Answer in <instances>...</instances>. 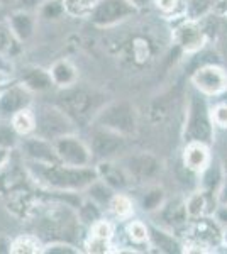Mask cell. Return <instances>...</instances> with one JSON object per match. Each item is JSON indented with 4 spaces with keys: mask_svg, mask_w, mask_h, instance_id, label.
Wrapping results in <instances>:
<instances>
[{
    "mask_svg": "<svg viewBox=\"0 0 227 254\" xmlns=\"http://www.w3.org/2000/svg\"><path fill=\"white\" fill-rule=\"evenodd\" d=\"M150 227V244L156 249L158 253H166V254H176L183 253V246L178 243L173 232L170 229L158 227V225H148Z\"/></svg>",
    "mask_w": 227,
    "mask_h": 254,
    "instance_id": "24",
    "label": "cell"
},
{
    "mask_svg": "<svg viewBox=\"0 0 227 254\" xmlns=\"http://www.w3.org/2000/svg\"><path fill=\"white\" fill-rule=\"evenodd\" d=\"M36 130L34 134L48 141L76 132V124L56 104H41L34 110Z\"/></svg>",
    "mask_w": 227,
    "mask_h": 254,
    "instance_id": "6",
    "label": "cell"
},
{
    "mask_svg": "<svg viewBox=\"0 0 227 254\" xmlns=\"http://www.w3.org/2000/svg\"><path fill=\"white\" fill-rule=\"evenodd\" d=\"M9 121H10L12 127H14V130L19 134V137H26V136L34 134L36 117H34V110H31L29 107L15 112Z\"/></svg>",
    "mask_w": 227,
    "mask_h": 254,
    "instance_id": "30",
    "label": "cell"
},
{
    "mask_svg": "<svg viewBox=\"0 0 227 254\" xmlns=\"http://www.w3.org/2000/svg\"><path fill=\"white\" fill-rule=\"evenodd\" d=\"M27 173L44 188L53 191H81L95 180H98L97 168L70 166L56 163H31L26 161Z\"/></svg>",
    "mask_w": 227,
    "mask_h": 254,
    "instance_id": "1",
    "label": "cell"
},
{
    "mask_svg": "<svg viewBox=\"0 0 227 254\" xmlns=\"http://www.w3.org/2000/svg\"><path fill=\"white\" fill-rule=\"evenodd\" d=\"M7 87H9L7 83H5V85H2V87H0V93H2V90H3V88H7Z\"/></svg>",
    "mask_w": 227,
    "mask_h": 254,
    "instance_id": "55",
    "label": "cell"
},
{
    "mask_svg": "<svg viewBox=\"0 0 227 254\" xmlns=\"http://www.w3.org/2000/svg\"><path fill=\"white\" fill-rule=\"evenodd\" d=\"M20 44L22 43L14 36L7 20L0 22V55L5 56V58H12L20 51Z\"/></svg>",
    "mask_w": 227,
    "mask_h": 254,
    "instance_id": "31",
    "label": "cell"
},
{
    "mask_svg": "<svg viewBox=\"0 0 227 254\" xmlns=\"http://www.w3.org/2000/svg\"><path fill=\"white\" fill-rule=\"evenodd\" d=\"M127 236L134 244L150 243V227L141 220H133L127 225Z\"/></svg>",
    "mask_w": 227,
    "mask_h": 254,
    "instance_id": "39",
    "label": "cell"
},
{
    "mask_svg": "<svg viewBox=\"0 0 227 254\" xmlns=\"http://www.w3.org/2000/svg\"><path fill=\"white\" fill-rule=\"evenodd\" d=\"M173 43L183 53H199L209 43V39L199 20L185 17L173 29Z\"/></svg>",
    "mask_w": 227,
    "mask_h": 254,
    "instance_id": "13",
    "label": "cell"
},
{
    "mask_svg": "<svg viewBox=\"0 0 227 254\" xmlns=\"http://www.w3.org/2000/svg\"><path fill=\"white\" fill-rule=\"evenodd\" d=\"M210 146L204 142H185L183 149V166L185 170L192 173H202L209 163L212 161L210 158Z\"/></svg>",
    "mask_w": 227,
    "mask_h": 254,
    "instance_id": "22",
    "label": "cell"
},
{
    "mask_svg": "<svg viewBox=\"0 0 227 254\" xmlns=\"http://www.w3.org/2000/svg\"><path fill=\"white\" fill-rule=\"evenodd\" d=\"M126 139L127 137L110 129H105V127L92 126L88 146L92 149L93 159L107 161V159H114L115 156H119V153H122L126 147Z\"/></svg>",
    "mask_w": 227,
    "mask_h": 254,
    "instance_id": "12",
    "label": "cell"
},
{
    "mask_svg": "<svg viewBox=\"0 0 227 254\" xmlns=\"http://www.w3.org/2000/svg\"><path fill=\"white\" fill-rule=\"evenodd\" d=\"M114 236V227L109 220H97L90 225V236L86 239V251L105 254L110 253V241Z\"/></svg>",
    "mask_w": 227,
    "mask_h": 254,
    "instance_id": "19",
    "label": "cell"
},
{
    "mask_svg": "<svg viewBox=\"0 0 227 254\" xmlns=\"http://www.w3.org/2000/svg\"><path fill=\"white\" fill-rule=\"evenodd\" d=\"M133 2L136 3V5L139 7V9H141V7L144 5V3H148V2H150V0H133Z\"/></svg>",
    "mask_w": 227,
    "mask_h": 254,
    "instance_id": "52",
    "label": "cell"
},
{
    "mask_svg": "<svg viewBox=\"0 0 227 254\" xmlns=\"http://www.w3.org/2000/svg\"><path fill=\"white\" fill-rule=\"evenodd\" d=\"M187 236L188 243L183 246V251L197 248V253H205L214 251L219 246H224V227L216 219L205 215L192 219V222L187 224Z\"/></svg>",
    "mask_w": 227,
    "mask_h": 254,
    "instance_id": "7",
    "label": "cell"
},
{
    "mask_svg": "<svg viewBox=\"0 0 227 254\" xmlns=\"http://www.w3.org/2000/svg\"><path fill=\"white\" fill-rule=\"evenodd\" d=\"M202 180H200V185H202V190L205 191L207 195H217V190L221 187L222 180L226 176V171H224V165L221 163H209V166L202 171ZM217 203V200H216Z\"/></svg>",
    "mask_w": 227,
    "mask_h": 254,
    "instance_id": "27",
    "label": "cell"
},
{
    "mask_svg": "<svg viewBox=\"0 0 227 254\" xmlns=\"http://www.w3.org/2000/svg\"><path fill=\"white\" fill-rule=\"evenodd\" d=\"M43 239L36 234H22L12 239L10 254H39L43 253Z\"/></svg>",
    "mask_w": 227,
    "mask_h": 254,
    "instance_id": "29",
    "label": "cell"
},
{
    "mask_svg": "<svg viewBox=\"0 0 227 254\" xmlns=\"http://www.w3.org/2000/svg\"><path fill=\"white\" fill-rule=\"evenodd\" d=\"M19 83L22 85V87H26L31 93L49 92V90L55 87L49 69H44V68H39V66L24 68L22 73H20Z\"/></svg>",
    "mask_w": 227,
    "mask_h": 254,
    "instance_id": "23",
    "label": "cell"
},
{
    "mask_svg": "<svg viewBox=\"0 0 227 254\" xmlns=\"http://www.w3.org/2000/svg\"><path fill=\"white\" fill-rule=\"evenodd\" d=\"M15 2H17V0H0V3H2V5H5V7L15 5Z\"/></svg>",
    "mask_w": 227,
    "mask_h": 254,
    "instance_id": "51",
    "label": "cell"
},
{
    "mask_svg": "<svg viewBox=\"0 0 227 254\" xmlns=\"http://www.w3.org/2000/svg\"><path fill=\"white\" fill-rule=\"evenodd\" d=\"M161 14L170 15L173 12H176V9L180 7V0H152Z\"/></svg>",
    "mask_w": 227,
    "mask_h": 254,
    "instance_id": "43",
    "label": "cell"
},
{
    "mask_svg": "<svg viewBox=\"0 0 227 254\" xmlns=\"http://www.w3.org/2000/svg\"><path fill=\"white\" fill-rule=\"evenodd\" d=\"M20 151L26 161L31 163H56L58 154L53 146V141H48L44 137H39L36 134L26 136L20 142Z\"/></svg>",
    "mask_w": 227,
    "mask_h": 254,
    "instance_id": "15",
    "label": "cell"
},
{
    "mask_svg": "<svg viewBox=\"0 0 227 254\" xmlns=\"http://www.w3.org/2000/svg\"><path fill=\"white\" fill-rule=\"evenodd\" d=\"M222 165H224V171H226V175H227V159H226L224 163H222Z\"/></svg>",
    "mask_w": 227,
    "mask_h": 254,
    "instance_id": "54",
    "label": "cell"
},
{
    "mask_svg": "<svg viewBox=\"0 0 227 254\" xmlns=\"http://www.w3.org/2000/svg\"><path fill=\"white\" fill-rule=\"evenodd\" d=\"M166 202V191H164L163 187L159 185H148L144 193L141 195V200H139V205L146 214H156L163 203Z\"/></svg>",
    "mask_w": 227,
    "mask_h": 254,
    "instance_id": "28",
    "label": "cell"
},
{
    "mask_svg": "<svg viewBox=\"0 0 227 254\" xmlns=\"http://www.w3.org/2000/svg\"><path fill=\"white\" fill-rule=\"evenodd\" d=\"M65 7V14L70 17L81 19V17H88L92 14V10L95 9L98 0H61Z\"/></svg>",
    "mask_w": 227,
    "mask_h": 254,
    "instance_id": "34",
    "label": "cell"
},
{
    "mask_svg": "<svg viewBox=\"0 0 227 254\" xmlns=\"http://www.w3.org/2000/svg\"><path fill=\"white\" fill-rule=\"evenodd\" d=\"M193 88L204 93L205 97L221 95L227 90V73L217 63H205L193 69L190 76Z\"/></svg>",
    "mask_w": 227,
    "mask_h": 254,
    "instance_id": "11",
    "label": "cell"
},
{
    "mask_svg": "<svg viewBox=\"0 0 227 254\" xmlns=\"http://www.w3.org/2000/svg\"><path fill=\"white\" fill-rule=\"evenodd\" d=\"M98 178L104 180V182L110 188H114L115 191H124L127 187L133 183V178L129 176L121 163H114L112 159H107V161H100V165L97 168Z\"/></svg>",
    "mask_w": 227,
    "mask_h": 254,
    "instance_id": "21",
    "label": "cell"
},
{
    "mask_svg": "<svg viewBox=\"0 0 227 254\" xmlns=\"http://www.w3.org/2000/svg\"><path fill=\"white\" fill-rule=\"evenodd\" d=\"M10 246H12V239H10V237L0 234V254L10 253Z\"/></svg>",
    "mask_w": 227,
    "mask_h": 254,
    "instance_id": "48",
    "label": "cell"
},
{
    "mask_svg": "<svg viewBox=\"0 0 227 254\" xmlns=\"http://www.w3.org/2000/svg\"><path fill=\"white\" fill-rule=\"evenodd\" d=\"M2 85H5V83H0V87H2Z\"/></svg>",
    "mask_w": 227,
    "mask_h": 254,
    "instance_id": "56",
    "label": "cell"
},
{
    "mask_svg": "<svg viewBox=\"0 0 227 254\" xmlns=\"http://www.w3.org/2000/svg\"><path fill=\"white\" fill-rule=\"evenodd\" d=\"M55 104L72 119L75 124H83L86 121H93L95 114L100 110L98 95L92 90L80 88L76 85L68 88H61L56 95Z\"/></svg>",
    "mask_w": 227,
    "mask_h": 254,
    "instance_id": "4",
    "label": "cell"
},
{
    "mask_svg": "<svg viewBox=\"0 0 227 254\" xmlns=\"http://www.w3.org/2000/svg\"><path fill=\"white\" fill-rule=\"evenodd\" d=\"M38 19H43V20H58L61 19L65 14V7H63V2L61 0H43V3L38 7Z\"/></svg>",
    "mask_w": 227,
    "mask_h": 254,
    "instance_id": "37",
    "label": "cell"
},
{
    "mask_svg": "<svg viewBox=\"0 0 227 254\" xmlns=\"http://www.w3.org/2000/svg\"><path fill=\"white\" fill-rule=\"evenodd\" d=\"M216 200H217V205H227V175L222 180L221 187H219Z\"/></svg>",
    "mask_w": 227,
    "mask_h": 254,
    "instance_id": "46",
    "label": "cell"
},
{
    "mask_svg": "<svg viewBox=\"0 0 227 254\" xmlns=\"http://www.w3.org/2000/svg\"><path fill=\"white\" fill-rule=\"evenodd\" d=\"M214 134H216V124L212 121V109L204 93L193 88L188 93L187 109H185V142H204L210 146L214 142Z\"/></svg>",
    "mask_w": 227,
    "mask_h": 254,
    "instance_id": "3",
    "label": "cell"
},
{
    "mask_svg": "<svg viewBox=\"0 0 227 254\" xmlns=\"http://www.w3.org/2000/svg\"><path fill=\"white\" fill-rule=\"evenodd\" d=\"M183 7L188 19L199 20L212 10V0H183Z\"/></svg>",
    "mask_w": 227,
    "mask_h": 254,
    "instance_id": "38",
    "label": "cell"
},
{
    "mask_svg": "<svg viewBox=\"0 0 227 254\" xmlns=\"http://www.w3.org/2000/svg\"><path fill=\"white\" fill-rule=\"evenodd\" d=\"M156 214H158L159 220H161L159 222L161 227L170 229V231L187 227V224L190 220L185 200H181V198L166 200V202L163 203V207H161Z\"/></svg>",
    "mask_w": 227,
    "mask_h": 254,
    "instance_id": "17",
    "label": "cell"
},
{
    "mask_svg": "<svg viewBox=\"0 0 227 254\" xmlns=\"http://www.w3.org/2000/svg\"><path fill=\"white\" fill-rule=\"evenodd\" d=\"M119 49L122 53V58H126L134 66L146 64L152 58V53H154L151 46V41L143 38V36H134L133 39L122 43V46Z\"/></svg>",
    "mask_w": 227,
    "mask_h": 254,
    "instance_id": "20",
    "label": "cell"
},
{
    "mask_svg": "<svg viewBox=\"0 0 227 254\" xmlns=\"http://www.w3.org/2000/svg\"><path fill=\"white\" fill-rule=\"evenodd\" d=\"M32 93L20 83L9 85L0 93V121H9L15 112L27 109L31 105Z\"/></svg>",
    "mask_w": 227,
    "mask_h": 254,
    "instance_id": "14",
    "label": "cell"
},
{
    "mask_svg": "<svg viewBox=\"0 0 227 254\" xmlns=\"http://www.w3.org/2000/svg\"><path fill=\"white\" fill-rule=\"evenodd\" d=\"M185 205H187V212L190 220L192 219H199L207 214V207H209V195L204 190H197L193 193L188 195V198L185 200Z\"/></svg>",
    "mask_w": 227,
    "mask_h": 254,
    "instance_id": "33",
    "label": "cell"
},
{
    "mask_svg": "<svg viewBox=\"0 0 227 254\" xmlns=\"http://www.w3.org/2000/svg\"><path fill=\"white\" fill-rule=\"evenodd\" d=\"M49 73H51V78L55 87L58 88H68L76 85L78 81V69L75 64L70 60H58L51 64L49 68Z\"/></svg>",
    "mask_w": 227,
    "mask_h": 254,
    "instance_id": "25",
    "label": "cell"
},
{
    "mask_svg": "<svg viewBox=\"0 0 227 254\" xmlns=\"http://www.w3.org/2000/svg\"><path fill=\"white\" fill-rule=\"evenodd\" d=\"M31 219L36 220V232L41 239L53 241H68L72 243L75 234L80 231V219L75 207L67 202H56L49 205H41Z\"/></svg>",
    "mask_w": 227,
    "mask_h": 254,
    "instance_id": "2",
    "label": "cell"
},
{
    "mask_svg": "<svg viewBox=\"0 0 227 254\" xmlns=\"http://www.w3.org/2000/svg\"><path fill=\"white\" fill-rule=\"evenodd\" d=\"M44 254H80L81 249L76 244L68 243V241H53V243L44 244Z\"/></svg>",
    "mask_w": 227,
    "mask_h": 254,
    "instance_id": "41",
    "label": "cell"
},
{
    "mask_svg": "<svg viewBox=\"0 0 227 254\" xmlns=\"http://www.w3.org/2000/svg\"><path fill=\"white\" fill-rule=\"evenodd\" d=\"M214 219L224 229H227V205H217L214 208Z\"/></svg>",
    "mask_w": 227,
    "mask_h": 254,
    "instance_id": "45",
    "label": "cell"
},
{
    "mask_svg": "<svg viewBox=\"0 0 227 254\" xmlns=\"http://www.w3.org/2000/svg\"><path fill=\"white\" fill-rule=\"evenodd\" d=\"M109 210L112 212L115 217H119V219H127V217L134 212L133 200L126 193H122V191H117V193H114L112 200H110Z\"/></svg>",
    "mask_w": 227,
    "mask_h": 254,
    "instance_id": "36",
    "label": "cell"
},
{
    "mask_svg": "<svg viewBox=\"0 0 227 254\" xmlns=\"http://www.w3.org/2000/svg\"><path fill=\"white\" fill-rule=\"evenodd\" d=\"M212 14L227 19V0H212Z\"/></svg>",
    "mask_w": 227,
    "mask_h": 254,
    "instance_id": "44",
    "label": "cell"
},
{
    "mask_svg": "<svg viewBox=\"0 0 227 254\" xmlns=\"http://www.w3.org/2000/svg\"><path fill=\"white\" fill-rule=\"evenodd\" d=\"M7 10H5V5H2V3H0V22H5L7 20Z\"/></svg>",
    "mask_w": 227,
    "mask_h": 254,
    "instance_id": "50",
    "label": "cell"
},
{
    "mask_svg": "<svg viewBox=\"0 0 227 254\" xmlns=\"http://www.w3.org/2000/svg\"><path fill=\"white\" fill-rule=\"evenodd\" d=\"M212 121L216 127H227V104H217L212 109Z\"/></svg>",
    "mask_w": 227,
    "mask_h": 254,
    "instance_id": "42",
    "label": "cell"
},
{
    "mask_svg": "<svg viewBox=\"0 0 227 254\" xmlns=\"http://www.w3.org/2000/svg\"><path fill=\"white\" fill-rule=\"evenodd\" d=\"M173 105H175V98L170 93H161L152 98L150 104V114H148L151 124H161L166 121L173 112Z\"/></svg>",
    "mask_w": 227,
    "mask_h": 254,
    "instance_id": "26",
    "label": "cell"
},
{
    "mask_svg": "<svg viewBox=\"0 0 227 254\" xmlns=\"http://www.w3.org/2000/svg\"><path fill=\"white\" fill-rule=\"evenodd\" d=\"M19 144V134L14 130L10 121H3L0 122V147H9L14 149Z\"/></svg>",
    "mask_w": 227,
    "mask_h": 254,
    "instance_id": "40",
    "label": "cell"
},
{
    "mask_svg": "<svg viewBox=\"0 0 227 254\" xmlns=\"http://www.w3.org/2000/svg\"><path fill=\"white\" fill-rule=\"evenodd\" d=\"M10 151L9 147H0V170H2L3 166L9 165L10 161Z\"/></svg>",
    "mask_w": 227,
    "mask_h": 254,
    "instance_id": "47",
    "label": "cell"
},
{
    "mask_svg": "<svg viewBox=\"0 0 227 254\" xmlns=\"http://www.w3.org/2000/svg\"><path fill=\"white\" fill-rule=\"evenodd\" d=\"M124 170L129 173L133 182L138 183H151L161 175L163 171V161L156 156V154L150 153V151H141L136 154H127L121 161Z\"/></svg>",
    "mask_w": 227,
    "mask_h": 254,
    "instance_id": "9",
    "label": "cell"
},
{
    "mask_svg": "<svg viewBox=\"0 0 227 254\" xmlns=\"http://www.w3.org/2000/svg\"><path fill=\"white\" fill-rule=\"evenodd\" d=\"M76 212H78L80 222H83L86 225H92L97 222V220L102 219V207L98 205V203H95L93 200H90L88 196H86L83 202H80Z\"/></svg>",
    "mask_w": 227,
    "mask_h": 254,
    "instance_id": "35",
    "label": "cell"
},
{
    "mask_svg": "<svg viewBox=\"0 0 227 254\" xmlns=\"http://www.w3.org/2000/svg\"><path fill=\"white\" fill-rule=\"evenodd\" d=\"M86 191V196H88L90 200H93L95 203H98L100 207H109L110 200H112V196L115 193L114 188H110L104 180H95L92 185H88L85 188Z\"/></svg>",
    "mask_w": 227,
    "mask_h": 254,
    "instance_id": "32",
    "label": "cell"
},
{
    "mask_svg": "<svg viewBox=\"0 0 227 254\" xmlns=\"http://www.w3.org/2000/svg\"><path fill=\"white\" fill-rule=\"evenodd\" d=\"M39 207L38 196L27 190L26 187H19L7 193V208L19 219H31Z\"/></svg>",
    "mask_w": 227,
    "mask_h": 254,
    "instance_id": "16",
    "label": "cell"
},
{
    "mask_svg": "<svg viewBox=\"0 0 227 254\" xmlns=\"http://www.w3.org/2000/svg\"><path fill=\"white\" fill-rule=\"evenodd\" d=\"M92 124L110 129L124 137H133L138 132V110L127 100L110 102L95 114Z\"/></svg>",
    "mask_w": 227,
    "mask_h": 254,
    "instance_id": "5",
    "label": "cell"
},
{
    "mask_svg": "<svg viewBox=\"0 0 227 254\" xmlns=\"http://www.w3.org/2000/svg\"><path fill=\"white\" fill-rule=\"evenodd\" d=\"M224 246L227 248V229H224Z\"/></svg>",
    "mask_w": 227,
    "mask_h": 254,
    "instance_id": "53",
    "label": "cell"
},
{
    "mask_svg": "<svg viewBox=\"0 0 227 254\" xmlns=\"http://www.w3.org/2000/svg\"><path fill=\"white\" fill-rule=\"evenodd\" d=\"M139 14V7L133 0H98L88 20L97 27L109 29V27L121 26Z\"/></svg>",
    "mask_w": 227,
    "mask_h": 254,
    "instance_id": "8",
    "label": "cell"
},
{
    "mask_svg": "<svg viewBox=\"0 0 227 254\" xmlns=\"http://www.w3.org/2000/svg\"><path fill=\"white\" fill-rule=\"evenodd\" d=\"M219 56L227 61V34L219 39Z\"/></svg>",
    "mask_w": 227,
    "mask_h": 254,
    "instance_id": "49",
    "label": "cell"
},
{
    "mask_svg": "<svg viewBox=\"0 0 227 254\" xmlns=\"http://www.w3.org/2000/svg\"><path fill=\"white\" fill-rule=\"evenodd\" d=\"M58 159L70 166H90L93 161L92 149L76 132L65 134L53 141Z\"/></svg>",
    "mask_w": 227,
    "mask_h": 254,
    "instance_id": "10",
    "label": "cell"
},
{
    "mask_svg": "<svg viewBox=\"0 0 227 254\" xmlns=\"http://www.w3.org/2000/svg\"><path fill=\"white\" fill-rule=\"evenodd\" d=\"M38 20V14H34V10L26 9H15L7 15V24L20 43H27L36 34Z\"/></svg>",
    "mask_w": 227,
    "mask_h": 254,
    "instance_id": "18",
    "label": "cell"
}]
</instances>
